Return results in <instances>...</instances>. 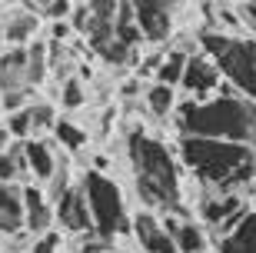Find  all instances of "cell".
Instances as JSON below:
<instances>
[{
  "instance_id": "7a4b0ae2",
  "label": "cell",
  "mask_w": 256,
  "mask_h": 253,
  "mask_svg": "<svg viewBox=\"0 0 256 253\" xmlns=\"http://www.w3.org/2000/svg\"><path fill=\"white\" fill-rule=\"evenodd\" d=\"M126 147H130V163H133V177H136V193L143 197V203L153 206V210H163V213L186 216L183 173L170 147L143 130H133Z\"/></svg>"
},
{
  "instance_id": "7c38bea8",
  "label": "cell",
  "mask_w": 256,
  "mask_h": 253,
  "mask_svg": "<svg viewBox=\"0 0 256 253\" xmlns=\"http://www.w3.org/2000/svg\"><path fill=\"white\" fill-rule=\"evenodd\" d=\"M163 226H166V233L173 236L176 253H203L206 250V236H203V230H200L196 223H190L186 216L163 213Z\"/></svg>"
},
{
  "instance_id": "9c48e42d",
  "label": "cell",
  "mask_w": 256,
  "mask_h": 253,
  "mask_svg": "<svg viewBox=\"0 0 256 253\" xmlns=\"http://www.w3.org/2000/svg\"><path fill=\"white\" fill-rule=\"evenodd\" d=\"M133 233H136V240H140V246L146 253H176V243L166 233L163 220L153 216L150 210H140V213L133 216Z\"/></svg>"
},
{
  "instance_id": "4fadbf2b",
  "label": "cell",
  "mask_w": 256,
  "mask_h": 253,
  "mask_svg": "<svg viewBox=\"0 0 256 253\" xmlns=\"http://www.w3.org/2000/svg\"><path fill=\"white\" fill-rule=\"evenodd\" d=\"M24 230V193L17 180L0 183V236H10Z\"/></svg>"
},
{
  "instance_id": "2e32d148",
  "label": "cell",
  "mask_w": 256,
  "mask_h": 253,
  "mask_svg": "<svg viewBox=\"0 0 256 253\" xmlns=\"http://www.w3.org/2000/svg\"><path fill=\"white\" fill-rule=\"evenodd\" d=\"M243 193H206L200 200V216L206 226H220L226 216H233L236 210H243Z\"/></svg>"
},
{
  "instance_id": "8fae6325",
  "label": "cell",
  "mask_w": 256,
  "mask_h": 253,
  "mask_svg": "<svg viewBox=\"0 0 256 253\" xmlns=\"http://www.w3.org/2000/svg\"><path fill=\"white\" fill-rule=\"evenodd\" d=\"M20 193H24V230H30L34 236L50 230V223H54V206H50L47 193L40 187H30V183L20 187Z\"/></svg>"
},
{
  "instance_id": "9a60e30c",
  "label": "cell",
  "mask_w": 256,
  "mask_h": 253,
  "mask_svg": "<svg viewBox=\"0 0 256 253\" xmlns=\"http://www.w3.org/2000/svg\"><path fill=\"white\" fill-rule=\"evenodd\" d=\"M4 90H30V84H27V47H14L0 57V94Z\"/></svg>"
},
{
  "instance_id": "4316f807",
  "label": "cell",
  "mask_w": 256,
  "mask_h": 253,
  "mask_svg": "<svg viewBox=\"0 0 256 253\" xmlns=\"http://www.w3.org/2000/svg\"><path fill=\"white\" fill-rule=\"evenodd\" d=\"M57 246H60V230H44L34 236L30 253H57Z\"/></svg>"
},
{
  "instance_id": "8992f818",
  "label": "cell",
  "mask_w": 256,
  "mask_h": 253,
  "mask_svg": "<svg viewBox=\"0 0 256 253\" xmlns=\"http://www.w3.org/2000/svg\"><path fill=\"white\" fill-rule=\"evenodd\" d=\"M180 0H130L143 40H166L173 27V10Z\"/></svg>"
},
{
  "instance_id": "7402d4cb",
  "label": "cell",
  "mask_w": 256,
  "mask_h": 253,
  "mask_svg": "<svg viewBox=\"0 0 256 253\" xmlns=\"http://www.w3.org/2000/svg\"><path fill=\"white\" fill-rule=\"evenodd\" d=\"M50 70V50L44 44H30L27 47V84L30 87H40L44 77Z\"/></svg>"
},
{
  "instance_id": "6da1fadb",
  "label": "cell",
  "mask_w": 256,
  "mask_h": 253,
  "mask_svg": "<svg viewBox=\"0 0 256 253\" xmlns=\"http://www.w3.org/2000/svg\"><path fill=\"white\" fill-rule=\"evenodd\" d=\"M180 160L206 193H243L256 180V157L250 143L183 133Z\"/></svg>"
},
{
  "instance_id": "30bf717a",
  "label": "cell",
  "mask_w": 256,
  "mask_h": 253,
  "mask_svg": "<svg viewBox=\"0 0 256 253\" xmlns=\"http://www.w3.org/2000/svg\"><path fill=\"white\" fill-rule=\"evenodd\" d=\"M116 4L120 0H86V37H90L94 50H100L104 44L114 40Z\"/></svg>"
},
{
  "instance_id": "4dcf8cb0",
  "label": "cell",
  "mask_w": 256,
  "mask_h": 253,
  "mask_svg": "<svg viewBox=\"0 0 256 253\" xmlns=\"http://www.w3.org/2000/svg\"><path fill=\"white\" fill-rule=\"evenodd\" d=\"M10 143H14V137H10V130H7V123H0V150H7Z\"/></svg>"
},
{
  "instance_id": "277c9868",
  "label": "cell",
  "mask_w": 256,
  "mask_h": 253,
  "mask_svg": "<svg viewBox=\"0 0 256 253\" xmlns=\"http://www.w3.org/2000/svg\"><path fill=\"white\" fill-rule=\"evenodd\" d=\"M80 190H84L90 216H94V230L100 236H110V240H114L126 226V210H124V193H120V187H116L110 177H104V173H86V177L80 180Z\"/></svg>"
},
{
  "instance_id": "5b68a950",
  "label": "cell",
  "mask_w": 256,
  "mask_h": 253,
  "mask_svg": "<svg viewBox=\"0 0 256 253\" xmlns=\"http://www.w3.org/2000/svg\"><path fill=\"white\" fill-rule=\"evenodd\" d=\"M216 67L243 97L256 100V40L233 37L226 44V50L216 57Z\"/></svg>"
},
{
  "instance_id": "ffe728a7",
  "label": "cell",
  "mask_w": 256,
  "mask_h": 253,
  "mask_svg": "<svg viewBox=\"0 0 256 253\" xmlns=\"http://www.w3.org/2000/svg\"><path fill=\"white\" fill-rule=\"evenodd\" d=\"M186 50H166L156 64V80L160 84H170V87H180V77H183V67H186Z\"/></svg>"
},
{
  "instance_id": "f1b7e54d",
  "label": "cell",
  "mask_w": 256,
  "mask_h": 253,
  "mask_svg": "<svg viewBox=\"0 0 256 253\" xmlns=\"http://www.w3.org/2000/svg\"><path fill=\"white\" fill-rule=\"evenodd\" d=\"M27 94L30 90H4L0 94V103H4V110H20V107H27Z\"/></svg>"
},
{
  "instance_id": "e0dca14e",
  "label": "cell",
  "mask_w": 256,
  "mask_h": 253,
  "mask_svg": "<svg viewBox=\"0 0 256 253\" xmlns=\"http://www.w3.org/2000/svg\"><path fill=\"white\" fill-rule=\"evenodd\" d=\"M24 160L34 180H50V173L57 170V153L47 140H24Z\"/></svg>"
},
{
  "instance_id": "1f68e13d",
  "label": "cell",
  "mask_w": 256,
  "mask_h": 253,
  "mask_svg": "<svg viewBox=\"0 0 256 253\" xmlns=\"http://www.w3.org/2000/svg\"><path fill=\"white\" fill-rule=\"evenodd\" d=\"M47 4H50V0H24V7H27V10H44Z\"/></svg>"
},
{
  "instance_id": "d6986e66",
  "label": "cell",
  "mask_w": 256,
  "mask_h": 253,
  "mask_svg": "<svg viewBox=\"0 0 256 253\" xmlns=\"http://www.w3.org/2000/svg\"><path fill=\"white\" fill-rule=\"evenodd\" d=\"M146 107H150V113L153 117H160V120H166V113H173L176 110V87H170V84H156L153 87H146Z\"/></svg>"
},
{
  "instance_id": "83f0119b",
  "label": "cell",
  "mask_w": 256,
  "mask_h": 253,
  "mask_svg": "<svg viewBox=\"0 0 256 253\" xmlns=\"http://www.w3.org/2000/svg\"><path fill=\"white\" fill-rule=\"evenodd\" d=\"M70 10H74V0H50L40 14L50 17V20H66V17H70Z\"/></svg>"
},
{
  "instance_id": "d4e9b609",
  "label": "cell",
  "mask_w": 256,
  "mask_h": 253,
  "mask_svg": "<svg viewBox=\"0 0 256 253\" xmlns=\"http://www.w3.org/2000/svg\"><path fill=\"white\" fill-rule=\"evenodd\" d=\"M84 103H86L84 84H80L76 77H66L64 87H60V107H66V110H76V107H84Z\"/></svg>"
},
{
  "instance_id": "3957f363",
  "label": "cell",
  "mask_w": 256,
  "mask_h": 253,
  "mask_svg": "<svg viewBox=\"0 0 256 253\" xmlns=\"http://www.w3.org/2000/svg\"><path fill=\"white\" fill-rule=\"evenodd\" d=\"M176 127L186 137H216V140L253 143L256 137V103L250 97H206L176 107Z\"/></svg>"
},
{
  "instance_id": "836d02e7",
  "label": "cell",
  "mask_w": 256,
  "mask_h": 253,
  "mask_svg": "<svg viewBox=\"0 0 256 253\" xmlns=\"http://www.w3.org/2000/svg\"><path fill=\"white\" fill-rule=\"evenodd\" d=\"M104 253H116V250H114V246H110V250H104Z\"/></svg>"
},
{
  "instance_id": "44dd1931",
  "label": "cell",
  "mask_w": 256,
  "mask_h": 253,
  "mask_svg": "<svg viewBox=\"0 0 256 253\" xmlns=\"http://www.w3.org/2000/svg\"><path fill=\"white\" fill-rule=\"evenodd\" d=\"M17 177H27V160H24V143H10L7 150H0V183Z\"/></svg>"
},
{
  "instance_id": "5bb4252c",
  "label": "cell",
  "mask_w": 256,
  "mask_h": 253,
  "mask_svg": "<svg viewBox=\"0 0 256 253\" xmlns=\"http://www.w3.org/2000/svg\"><path fill=\"white\" fill-rule=\"evenodd\" d=\"M220 253H256V206L240 216L226 236H220Z\"/></svg>"
},
{
  "instance_id": "603a6c76",
  "label": "cell",
  "mask_w": 256,
  "mask_h": 253,
  "mask_svg": "<svg viewBox=\"0 0 256 253\" xmlns=\"http://www.w3.org/2000/svg\"><path fill=\"white\" fill-rule=\"evenodd\" d=\"M54 137L60 140V147L64 150H70V153H76V150H84V143H86V133L76 127L74 120H54Z\"/></svg>"
},
{
  "instance_id": "ba28073f",
  "label": "cell",
  "mask_w": 256,
  "mask_h": 253,
  "mask_svg": "<svg viewBox=\"0 0 256 253\" xmlns=\"http://www.w3.org/2000/svg\"><path fill=\"white\" fill-rule=\"evenodd\" d=\"M220 67L213 57L206 54H190L186 57V67H183V77H180V87L186 94H193V100H206V97L216 94L220 87Z\"/></svg>"
},
{
  "instance_id": "f546056e",
  "label": "cell",
  "mask_w": 256,
  "mask_h": 253,
  "mask_svg": "<svg viewBox=\"0 0 256 253\" xmlns=\"http://www.w3.org/2000/svg\"><path fill=\"white\" fill-rule=\"evenodd\" d=\"M70 30H74V27H70V20H54V27H50V37H54V40H50V44L70 37Z\"/></svg>"
},
{
  "instance_id": "ac0fdd59",
  "label": "cell",
  "mask_w": 256,
  "mask_h": 253,
  "mask_svg": "<svg viewBox=\"0 0 256 253\" xmlns=\"http://www.w3.org/2000/svg\"><path fill=\"white\" fill-rule=\"evenodd\" d=\"M40 27V17L34 10H17V14H10L4 20V40H7L10 47H20V44H27Z\"/></svg>"
},
{
  "instance_id": "484cf974",
  "label": "cell",
  "mask_w": 256,
  "mask_h": 253,
  "mask_svg": "<svg viewBox=\"0 0 256 253\" xmlns=\"http://www.w3.org/2000/svg\"><path fill=\"white\" fill-rule=\"evenodd\" d=\"M7 130H10L14 140H27L30 137V113H27V107L7 113Z\"/></svg>"
},
{
  "instance_id": "d6a6232c",
  "label": "cell",
  "mask_w": 256,
  "mask_h": 253,
  "mask_svg": "<svg viewBox=\"0 0 256 253\" xmlns=\"http://www.w3.org/2000/svg\"><path fill=\"white\" fill-rule=\"evenodd\" d=\"M250 147H253V157H256V137H253V143H250Z\"/></svg>"
},
{
  "instance_id": "cb8c5ba5",
  "label": "cell",
  "mask_w": 256,
  "mask_h": 253,
  "mask_svg": "<svg viewBox=\"0 0 256 253\" xmlns=\"http://www.w3.org/2000/svg\"><path fill=\"white\" fill-rule=\"evenodd\" d=\"M27 113H30V133H44L54 127V107L47 100H37V103H27Z\"/></svg>"
},
{
  "instance_id": "52a82bcc",
  "label": "cell",
  "mask_w": 256,
  "mask_h": 253,
  "mask_svg": "<svg viewBox=\"0 0 256 253\" xmlns=\"http://www.w3.org/2000/svg\"><path fill=\"white\" fill-rule=\"evenodd\" d=\"M54 220H57L60 226H64L66 233H90L94 230V216H90V206H86V197L84 190H80V183H70V187L60 193L57 200H54Z\"/></svg>"
}]
</instances>
